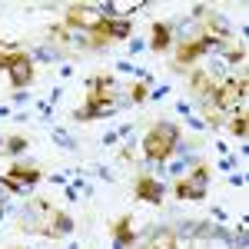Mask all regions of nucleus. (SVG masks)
Instances as JSON below:
<instances>
[{"label": "nucleus", "instance_id": "17", "mask_svg": "<svg viewBox=\"0 0 249 249\" xmlns=\"http://www.w3.org/2000/svg\"><path fill=\"white\" fill-rule=\"evenodd\" d=\"M23 146H27V140H23V136H10V140H7V150H10V153H20Z\"/></svg>", "mask_w": 249, "mask_h": 249}, {"label": "nucleus", "instance_id": "18", "mask_svg": "<svg viewBox=\"0 0 249 249\" xmlns=\"http://www.w3.org/2000/svg\"><path fill=\"white\" fill-rule=\"evenodd\" d=\"M130 93H133V100L140 103V100H146V87H143V83H136V87L130 90Z\"/></svg>", "mask_w": 249, "mask_h": 249}, {"label": "nucleus", "instance_id": "5", "mask_svg": "<svg viewBox=\"0 0 249 249\" xmlns=\"http://www.w3.org/2000/svg\"><path fill=\"white\" fill-rule=\"evenodd\" d=\"M246 100V77L239 80H230L216 90V107L219 110H239V103Z\"/></svg>", "mask_w": 249, "mask_h": 249}, {"label": "nucleus", "instance_id": "4", "mask_svg": "<svg viewBox=\"0 0 249 249\" xmlns=\"http://www.w3.org/2000/svg\"><path fill=\"white\" fill-rule=\"evenodd\" d=\"M206 183H210V170L206 166H196V170L176 183V196L179 199H203L206 196Z\"/></svg>", "mask_w": 249, "mask_h": 249}, {"label": "nucleus", "instance_id": "15", "mask_svg": "<svg viewBox=\"0 0 249 249\" xmlns=\"http://www.w3.org/2000/svg\"><path fill=\"white\" fill-rule=\"evenodd\" d=\"M17 57H20V50H0V70H10Z\"/></svg>", "mask_w": 249, "mask_h": 249}, {"label": "nucleus", "instance_id": "1", "mask_svg": "<svg viewBox=\"0 0 249 249\" xmlns=\"http://www.w3.org/2000/svg\"><path fill=\"white\" fill-rule=\"evenodd\" d=\"M176 140H179V130L173 123H156L143 140V153L150 160H166L173 153V146H176Z\"/></svg>", "mask_w": 249, "mask_h": 249}, {"label": "nucleus", "instance_id": "3", "mask_svg": "<svg viewBox=\"0 0 249 249\" xmlns=\"http://www.w3.org/2000/svg\"><path fill=\"white\" fill-rule=\"evenodd\" d=\"M103 14L100 10H93L90 3H70L67 7V23H73V27H83V30H90V34H96L100 27H103Z\"/></svg>", "mask_w": 249, "mask_h": 249}, {"label": "nucleus", "instance_id": "2", "mask_svg": "<svg viewBox=\"0 0 249 249\" xmlns=\"http://www.w3.org/2000/svg\"><path fill=\"white\" fill-rule=\"evenodd\" d=\"M110 103H113L110 80H93V83H90V93H87V107L77 110V116H80V120H93V116H100Z\"/></svg>", "mask_w": 249, "mask_h": 249}, {"label": "nucleus", "instance_id": "8", "mask_svg": "<svg viewBox=\"0 0 249 249\" xmlns=\"http://www.w3.org/2000/svg\"><path fill=\"white\" fill-rule=\"evenodd\" d=\"M7 73H10V80H14V87H17V90H23V87L34 80V63H30V57H27V53H20Z\"/></svg>", "mask_w": 249, "mask_h": 249}, {"label": "nucleus", "instance_id": "13", "mask_svg": "<svg viewBox=\"0 0 249 249\" xmlns=\"http://www.w3.org/2000/svg\"><path fill=\"white\" fill-rule=\"evenodd\" d=\"M146 249H179V246H176V236H173L170 230H163V232H156L153 239L146 243Z\"/></svg>", "mask_w": 249, "mask_h": 249}, {"label": "nucleus", "instance_id": "12", "mask_svg": "<svg viewBox=\"0 0 249 249\" xmlns=\"http://www.w3.org/2000/svg\"><path fill=\"white\" fill-rule=\"evenodd\" d=\"M193 93L196 96H206L213 90V80H210V73H206V70H196V73H193Z\"/></svg>", "mask_w": 249, "mask_h": 249}, {"label": "nucleus", "instance_id": "7", "mask_svg": "<svg viewBox=\"0 0 249 249\" xmlns=\"http://www.w3.org/2000/svg\"><path fill=\"white\" fill-rule=\"evenodd\" d=\"M213 43H216V37H203V40H193V43H183L179 53H176V63H179V67H183V63H193L196 57H203Z\"/></svg>", "mask_w": 249, "mask_h": 249}, {"label": "nucleus", "instance_id": "10", "mask_svg": "<svg viewBox=\"0 0 249 249\" xmlns=\"http://www.w3.org/2000/svg\"><path fill=\"white\" fill-rule=\"evenodd\" d=\"M73 230V223H70V216L67 213H50V226L43 232H50V236H63V232Z\"/></svg>", "mask_w": 249, "mask_h": 249}, {"label": "nucleus", "instance_id": "9", "mask_svg": "<svg viewBox=\"0 0 249 249\" xmlns=\"http://www.w3.org/2000/svg\"><path fill=\"white\" fill-rule=\"evenodd\" d=\"M136 196H140L143 203H160V199H163V186L156 183L153 176H140V179H136Z\"/></svg>", "mask_w": 249, "mask_h": 249}, {"label": "nucleus", "instance_id": "16", "mask_svg": "<svg viewBox=\"0 0 249 249\" xmlns=\"http://www.w3.org/2000/svg\"><path fill=\"white\" fill-rule=\"evenodd\" d=\"M246 130H249V123H246V116L239 113L236 120H232V133H236V136H246Z\"/></svg>", "mask_w": 249, "mask_h": 249}, {"label": "nucleus", "instance_id": "14", "mask_svg": "<svg viewBox=\"0 0 249 249\" xmlns=\"http://www.w3.org/2000/svg\"><path fill=\"white\" fill-rule=\"evenodd\" d=\"M166 47H170V27L156 23L153 27V50H166Z\"/></svg>", "mask_w": 249, "mask_h": 249}, {"label": "nucleus", "instance_id": "11", "mask_svg": "<svg viewBox=\"0 0 249 249\" xmlns=\"http://www.w3.org/2000/svg\"><path fill=\"white\" fill-rule=\"evenodd\" d=\"M113 236H116V243H120V246H130V243H133V219H130V216H123V219L113 226Z\"/></svg>", "mask_w": 249, "mask_h": 249}, {"label": "nucleus", "instance_id": "6", "mask_svg": "<svg viewBox=\"0 0 249 249\" xmlns=\"http://www.w3.org/2000/svg\"><path fill=\"white\" fill-rule=\"evenodd\" d=\"M37 179H40V170H37V166H14L10 173H3V186H10V190L34 186Z\"/></svg>", "mask_w": 249, "mask_h": 249}]
</instances>
